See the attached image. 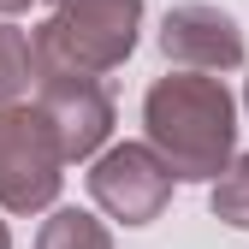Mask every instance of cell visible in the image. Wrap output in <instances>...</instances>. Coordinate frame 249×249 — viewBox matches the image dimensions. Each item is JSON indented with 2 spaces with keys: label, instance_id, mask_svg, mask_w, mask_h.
<instances>
[{
  "label": "cell",
  "instance_id": "1",
  "mask_svg": "<svg viewBox=\"0 0 249 249\" xmlns=\"http://www.w3.org/2000/svg\"><path fill=\"white\" fill-rule=\"evenodd\" d=\"M142 131L172 178L213 184L237 154V101L213 71H172V77L148 83Z\"/></svg>",
  "mask_w": 249,
  "mask_h": 249
},
{
  "label": "cell",
  "instance_id": "2",
  "mask_svg": "<svg viewBox=\"0 0 249 249\" xmlns=\"http://www.w3.org/2000/svg\"><path fill=\"white\" fill-rule=\"evenodd\" d=\"M137 30H142V0H48V18L30 36L36 77L53 71L107 77L137 53Z\"/></svg>",
  "mask_w": 249,
  "mask_h": 249
},
{
  "label": "cell",
  "instance_id": "3",
  "mask_svg": "<svg viewBox=\"0 0 249 249\" xmlns=\"http://www.w3.org/2000/svg\"><path fill=\"white\" fill-rule=\"evenodd\" d=\"M66 154H59L42 107L0 101V208L6 213H42L59 202Z\"/></svg>",
  "mask_w": 249,
  "mask_h": 249
},
{
  "label": "cell",
  "instance_id": "4",
  "mask_svg": "<svg viewBox=\"0 0 249 249\" xmlns=\"http://www.w3.org/2000/svg\"><path fill=\"white\" fill-rule=\"evenodd\" d=\"M172 172L148 142H113L101 154H89V196L107 220L119 226H148L160 220L172 202Z\"/></svg>",
  "mask_w": 249,
  "mask_h": 249
},
{
  "label": "cell",
  "instance_id": "5",
  "mask_svg": "<svg viewBox=\"0 0 249 249\" xmlns=\"http://www.w3.org/2000/svg\"><path fill=\"white\" fill-rule=\"evenodd\" d=\"M36 107H42V119H48V131H53L66 160H89L113 137V95H107L101 77H83V71L36 77Z\"/></svg>",
  "mask_w": 249,
  "mask_h": 249
},
{
  "label": "cell",
  "instance_id": "6",
  "mask_svg": "<svg viewBox=\"0 0 249 249\" xmlns=\"http://www.w3.org/2000/svg\"><path fill=\"white\" fill-rule=\"evenodd\" d=\"M160 53L178 71H237L243 66V30L231 12L208 0H184L160 18Z\"/></svg>",
  "mask_w": 249,
  "mask_h": 249
},
{
  "label": "cell",
  "instance_id": "7",
  "mask_svg": "<svg viewBox=\"0 0 249 249\" xmlns=\"http://www.w3.org/2000/svg\"><path fill=\"white\" fill-rule=\"evenodd\" d=\"M36 249H113V231L83 208H53L36 231Z\"/></svg>",
  "mask_w": 249,
  "mask_h": 249
},
{
  "label": "cell",
  "instance_id": "8",
  "mask_svg": "<svg viewBox=\"0 0 249 249\" xmlns=\"http://www.w3.org/2000/svg\"><path fill=\"white\" fill-rule=\"evenodd\" d=\"M208 208H213V220L249 231V154H231L226 160V172L213 178V190H208Z\"/></svg>",
  "mask_w": 249,
  "mask_h": 249
},
{
  "label": "cell",
  "instance_id": "9",
  "mask_svg": "<svg viewBox=\"0 0 249 249\" xmlns=\"http://www.w3.org/2000/svg\"><path fill=\"white\" fill-rule=\"evenodd\" d=\"M36 83V53H30V36L0 18V101H18L24 89Z\"/></svg>",
  "mask_w": 249,
  "mask_h": 249
},
{
  "label": "cell",
  "instance_id": "10",
  "mask_svg": "<svg viewBox=\"0 0 249 249\" xmlns=\"http://www.w3.org/2000/svg\"><path fill=\"white\" fill-rule=\"evenodd\" d=\"M36 0H0V18H18V12H30Z\"/></svg>",
  "mask_w": 249,
  "mask_h": 249
},
{
  "label": "cell",
  "instance_id": "11",
  "mask_svg": "<svg viewBox=\"0 0 249 249\" xmlns=\"http://www.w3.org/2000/svg\"><path fill=\"white\" fill-rule=\"evenodd\" d=\"M0 249H12V231H6V220H0Z\"/></svg>",
  "mask_w": 249,
  "mask_h": 249
},
{
  "label": "cell",
  "instance_id": "12",
  "mask_svg": "<svg viewBox=\"0 0 249 249\" xmlns=\"http://www.w3.org/2000/svg\"><path fill=\"white\" fill-rule=\"evenodd\" d=\"M243 107H249V83H243Z\"/></svg>",
  "mask_w": 249,
  "mask_h": 249
}]
</instances>
